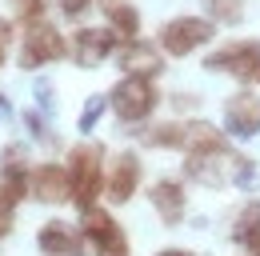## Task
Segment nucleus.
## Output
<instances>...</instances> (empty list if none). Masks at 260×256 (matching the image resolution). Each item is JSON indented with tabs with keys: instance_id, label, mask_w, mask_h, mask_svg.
<instances>
[{
	"instance_id": "1",
	"label": "nucleus",
	"mask_w": 260,
	"mask_h": 256,
	"mask_svg": "<svg viewBox=\"0 0 260 256\" xmlns=\"http://www.w3.org/2000/svg\"><path fill=\"white\" fill-rule=\"evenodd\" d=\"M104 144L80 140L76 148H68V180H72V204L84 212L92 208L104 192Z\"/></svg>"
},
{
	"instance_id": "2",
	"label": "nucleus",
	"mask_w": 260,
	"mask_h": 256,
	"mask_svg": "<svg viewBox=\"0 0 260 256\" xmlns=\"http://www.w3.org/2000/svg\"><path fill=\"white\" fill-rule=\"evenodd\" d=\"M156 104H160V92H156V84L148 76H120L112 84V92H108V108L116 112L120 124H128V128L144 124L156 112Z\"/></svg>"
},
{
	"instance_id": "3",
	"label": "nucleus",
	"mask_w": 260,
	"mask_h": 256,
	"mask_svg": "<svg viewBox=\"0 0 260 256\" xmlns=\"http://www.w3.org/2000/svg\"><path fill=\"white\" fill-rule=\"evenodd\" d=\"M68 56V40L64 32L56 28V24H48L44 16L32 20V24H24V40H20V68H44V64H56Z\"/></svg>"
},
{
	"instance_id": "4",
	"label": "nucleus",
	"mask_w": 260,
	"mask_h": 256,
	"mask_svg": "<svg viewBox=\"0 0 260 256\" xmlns=\"http://www.w3.org/2000/svg\"><path fill=\"white\" fill-rule=\"evenodd\" d=\"M212 40H216V24L208 16H172L156 32V44L168 56H188V52L212 44Z\"/></svg>"
},
{
	"instance_id": "5",
	"label": "nucleus",
	"mask_w": 260,
	"mask_h": 256,
	"mask_svg": "<svg viewBox=\"0 0 260 256\" xmlns=\"http://www.w3.org/2000/svg\"><path fill=\"white\" fill-rule=\"evenodd\" d=\"M204 68H208V72H228V76H236L240 84L260 88V40H232L224 48L208 52V56H204Z\"/></svg>"
},
{
	"instance_id": "6",
	"label": "nucleus",
	"mask_w": 260,
	"mask_h": 256,
	"mask_svg": "<svg viewBox=\"0 0 260 256\" xmlns=\"http://www.w3.org/2000/svg\"><path fill=\"white\" fill-rule=\"evenodd\" d=\"M80 232H84V240H88L92 256H132L128 236H124L120 220H116L112 212L96 208V204L80 212Z\"/></svg>"
},
{
	"instance_id": "7",
	"label": "nucleus",
	"mask_w": 260,
	"mask_h": 256,
	"mask_svg": "<svg viewBox=\"0 0 260 256\" xmlns=\"http://www.w3.org/2000/svg\"><path fill=\"white\" fill-rule=\"evenodd\" d=\"M28 180H32V160L24 144H4L0 152V196L20 204L28 196Z\"/></svg>"
},
{
	"instance_id": "8",
	"label": "nucleus",
	"mask_w": 260,
	"mask_h": 256,
	"mask_svg": "<svg viewBox=\"0 0 260 256\" xmlns=\"http://www.w3.org/2000/svg\"><path fill=\"white\" fill-rule=\"evenodd\" d=\"M120 48V36L108 28H76V36H72V60L80 64V68H100V64L108 60L112 52Z\"/></svg>"
},
{
	"instance_id": "9",
	"label": "nucleus",
	"mask_w": 260,
	"mask_h": 256,
	"mask_svg": "<svg viewBox=\"0 0 260 256\" xmlns=\"http://www.w3.org/2000/svg\"><path fill=\"white\" fill-rule=\"evenodd\" d=\"M224 132L236 140L260 136V92H236L224 100Z\"/></svg>"
},
{
	"instance_id": "10",
	"label": "nucleus",
	"mask_w": 260,
	"mask_h": 256,
	"mask_svg": "<svg viewBox=\"0 0 260 256\" xmlns=\"http://www.w3.org/2000/svg\"><path fill=\"white\" fill-rule=\"evenodd\" d=\"M28 196H32V200H40V204H64V200H72L68 164H32Z\"/></svg>"
},
{
	"instance_id": "11",
	"label": "nucleus",
	"mask_w": 260,
	"mask_h": 256,
	"mask_svg": "<svg viewBox=\"0 0 260 256\" xmlns=\"http://www.w3.org/2000/svg\"><path fill=\"white\" fill-rule=\"evenodd\" d=\"M140 176H144V164L136 152H120V156L112 160V172H108V180H104V196L112 200V204H128L132 192L140 188Z\"/></svg>"
},
{
	"instance_id": "12",
	"label": "nucleus",
	"mask_w": 260,
	"mask_h": 256,
	"mask_svg": "<svg viewBox=\"0 0 260 256\" xmlns=\"http://www.w3.org/2000/svg\"><path fill=\"white\" fill-rule=\"evenodd\" d=\"M36 248H40V256H84L88 240H84V232L68 228L64 220H48L36 236Z\"/></svg>"
},
{
	"instance_id": "13",
	"label": "nucleus",
	"mask_w": 260,
	"mask_h": 256,
	"mask_svg": "<svg viewBox=\"0 0 260 256\" xmlns=\"http://www.w3.org/2000/svg\"><path fill=\"white\" fill-rule=\"evenodd\" d=\"M148 204L156 208V216H160L168 228L184 224V212H188V196H184V188H180V180H168V176H160V180L148 188Z\"/></svg>"
},
{
	"instance_id": "14",
	"label": "nucleus",
	"mask_w": 260,
	"mask_h": 256,
	"mask_svg": "<svg viewBox=\"0 0 260 256\" xmlns=\"http://www.w3.org/2000/svg\"><path fill=\"white\" fill-rule=\"evenodd\" d=\"M120 68H124V76H148V80H156L164 72V56L156 52V44H144L136 36V40L120 44Z\"/></svg>"
},
{
	"instance_id": "15",
	"label": "nucleus",
	"mask_w": 260,
	"mask_h": 256,
	"mask_svg": "<svg viewBox=\"0 0 260 256\" xmlns=\"http://www.w3.org/2000/svg\"><path fill=\"white\" fill-rule=\"evenodd\" d=\"M188 132H192V120H168V124H152L140 132V140L148 148H184L188 144Z\"/></svg>"
},
{
	"instance_id": "16",
	"label": "nucleus",
	"mask_w": 260,
	"mask_h": 256,
	"mask_svg": "<svg viewBox=\"0 0 260 256\" xmlns=\"http://www.w3.org/2000/svg\"><path fill=\"white\" fill-rule=\"evenodd\" d=\"M104 24L120 36V44L124 40H136L140 36V12L132 8L128 0H112L108 8H104Z\"/></svg>"
},
{
	"instance_id": "17",
	"label": "nucleus",
	"mask_w": 260,
	"mask_h": 256,
	"mask_svg": "<svg viewBox=\"0 0 260 256\" xmlns=\"http://www.w3.org/2000/svg\"><path fill=\"white\" fill-rule=\"evenodd\" d=\"M232 240H236L248 256H260V204L240 208V216L232 224Z\"/></svg>"
},
{
	"instance_id": "18",
	"label": "nucleus",
	"mask_w": 260,
	"mask_h": 256,
	"mask_svg": "<svg viewBox=\"0 0 260 256\" xmlns=\"http://www.w3.org/2000/svg\"><path fill=\"white\" fill-rule=\"evenodd\" d=\"M208 20L212 24H240L244 20V0H208Z\"/></svg>"
},
{
	"instance_id": "19",
	"label": "nucleus",
	"mask_w": 260,
	"mask_h": 256,
	"mask_svg": "<svg viewBox=\"0 0 260 256\" xmlns=\"http://www.w3.org/2000/svg\"><path fill=\"white\" fill-rule=\"evenodd\" d=\"M104 112H108V100H104V96H88V100H84V108H80V120H76V128L88 136V132L100 124V116H104Z\"/></svg>"
},
{
	"instance_id": "20",
	"label": "nucleus",
	"mask_w": 260,
	"mask_h": 256,
	"mask_svg": "<svg viewBox=\"0 0 260 256\" xmlns=\"http://www.w3.org/2000/svg\"><path fill=\"white\" fill-rule=\"evenodd\" d=\"M44 4H48V0H12V12H16L20 24H32V20L44 16Z\"/></svg>"
},
{
	"instance_id": "21",
	"label": "nucleus",
	"mask_w": 260,
	"mask_h": 256,
	"mask_svg": "<svg viewBox=\"0 0 260 256\" xmlns=\"http://www.w3.org/2000/svg\"><path fill=\"white\" fill-rule=\"evenodd\" d=\"M24 128L32 132L36 140H48V128H44V116H40L36 108H28V112H24Z\"/></svg>"
},
{
	"instance_id": "22",
	"label": "nucleus",
	"mask_w": 260,
	"mask_h": 256,
	"mask_svg": "<svg viewBox=\"0 0 260 256\" xmlns=\"http://www.w3.org/2000/svg\"><path fill=\"white\" fill-rule=\"evenodd\" d=\"M12 208H16V204H12V200H4V196H0V236H8V232H12Z\"/></svg>"
},
{
	"instance_id": "23",
	"label": "nucleus",
	"mask_w": 260,
	"mask_h": 256,
	"mask_svg": "<svg viewBox=\"0 0 260 256\" xmlns=\"http://www.w3.org/2000/svg\"><path fill=\"white\" fill-rule=\"evenodd\" d=\"M8 40H12V24H8V20H4V16H0V44H4V48H8Z\"/></svg>"
},
{
	"instance_id": "24",
	"label": "nucleus",
	"mask_w": 260,
	"mask_h": 256,
	"mask_svg": "<svg viewBox=\"0 0 260 256\" xmlns=\"http://www.w3.org/2000/svg\"><path fill=\"white\" fill-rule=\"evenodd\" d=\"M156 256H196V252H188V248H160Z\"/></svg>"
},
{
	"instance_id": "25",
	"label": "nucleus",
	"mask_w": 260,
	"mask_h": 256,
	"mask_svg": "<svg viewBox=\"0 0 260 256\" xmlns=\"http://www.w3.org/2000/svg\"><path fill=\"white\" fill-rule=\"evenodd\" d=\"M0 116H12V104H8V96H0Z\"/></svg>"
},
{
	"instance_id": "26",
	"label": "nucleus",
	"mask_w": 260,
	"mask_h": 256,
	"mask_svg": "<svg viewBox=\"0 0 260 256\" xmlns=\"http://www.w3.org/2000/svg\"><path fill=\"white\" fill-rule=\"evenodd\" d=\"M0 64H4V44H0Z\"/></svg>"
}]
</instances>
